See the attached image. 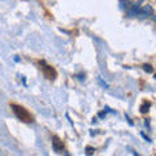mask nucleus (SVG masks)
<instances>
[{
	"mask_svg": "<svg viewBox=\"0 0 156 156\" xmlns=\"http://www.w3.org/2000/svg\"><path fill=\"white\" fill-rule=\"evenodd\" d=\"M12 108H13L14 115H16L20 120L25 121V122H30V121H33L31 115L29 113L25 108H22V107H20V105H12Z\"/></svg>",
	"mask_w": 156,
	"mask_h": 156,
	"instance_id": "nucleus-1",
	"label": "nucleus"
},
{
	"mask_svg": "<svg viewBox=\"0 0 156 156\" xmlns=\"http://www.w3.org/2000/svg\"><path fill=\"white\" fill-rule=\"evenodd\" d=\"M154 14V8L148 5V4H146V5L138 8V12H136V16L139 18H148Z\"/></svg>",
	"mask_w": 156,
	"mask_h": 156,
	"instance_id": "nucleus-2",
	"label": "nucleus"
},
{
	"mask_svg": "<svg viewBox=\"0 0 156 156\" xmlns=\"http://www.w3.org/2000/svg\"><path fill=\"white\" fill-rule=\"evenodd\" d=\"M52 143H53V148H55V151H57V152H60V151H61L62 148H64V146H62V143L58 142V139H57V138H53Z\"/></svg>",
	"mask_w": 156,
	"mask_h": 156,
	"instance_id": "nucleus-3",
	"label": "nucleus"
},
{
	"mask_svg": "<svg viewBox=\"0 0 156 156\" xmlns=\"http://www.w3.org/2000/svg\"><path fill=\"white\" fill-rule=\"evenodd\" d=\"M91 154H94V150L91 147H87V155H91Z\"/></svg>",
	"mask_w": 156,
	"mask_h": 156,
	"instance_id": "nucleus-4",
	"label": "nucleus"
},
{
	"mask_svg": "<svg viewBox=\"0 0 156 156\" xmlns=\"http://www.w3.org/2000/svg\"><path fill=\"white\" fill-rule=\"evenodd\" d=\"M143 69H144V70H147V72H151V70H152L150 65H144V66H143Z\"/></svg>",
	"mask_w": 156,
	"mask_h": 156,
	"instance_id": "nucleus-5",
	"label": "nucleus"
},
{
	"mask_svg": "<svg viewBox=\"0 0 156 156\" xmlns=\"http://www.w3.org/2000/svg\"><path fill=\"white\" fill-rule=\"evenodd\" d=\"M154 20H155V21H156V16H155V17H154Z\"/></svg>",
	"mask_w": 156,
	"mask_h": 156,
	"instance_id": "nucleus-6",
	"label": "nucleus"
}]
</instances>
